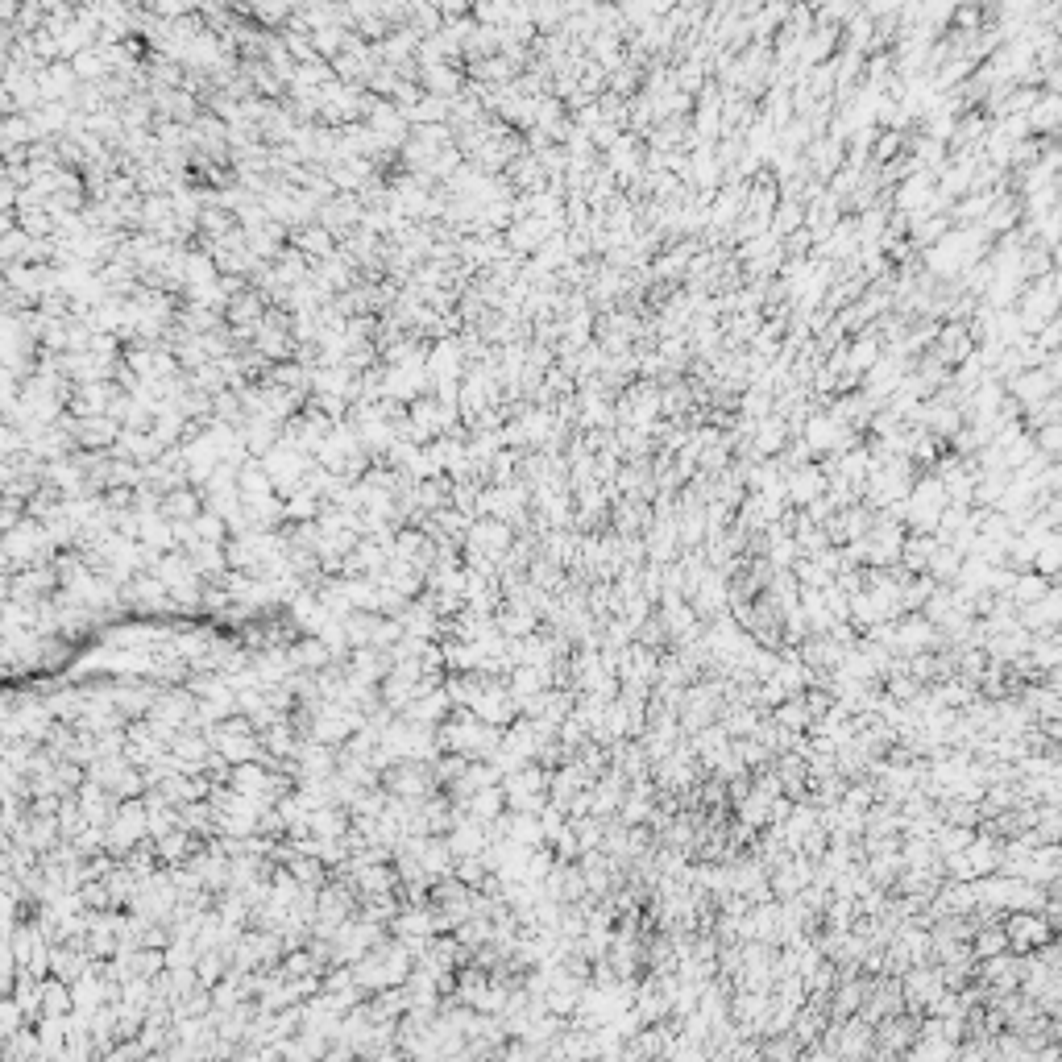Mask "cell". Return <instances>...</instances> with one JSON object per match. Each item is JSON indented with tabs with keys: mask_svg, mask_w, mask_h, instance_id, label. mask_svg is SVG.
Here are the masks:
<instances>
[{
	"mask_svg": "<svg viewBox=\"0 0 1062 1062\" xmlns=\"http://www.w3.org/2000/svg\"><path fill=\"white\" fill-rule=\"evenodd\" d=\"M1009 926H1013L1009 938H1013V946H1021V950H1025V946H1029V950H1033V946H1046V942L1054 938V930L1046 926V921H1042L1038 913H1025V909L1009 921Z\"/></svg>",
	"mask_w": 1062,
	"mask_h": 1062,
	"instance_id": "obj_1",
	"label": "cell"
},
{
	"mask_svg": "<svg viewBox=\"0 0 1062 1062\" xmlns=\"http://www.w3.org/2000/svg\"><path fill=\"white\" fill-rule=\"evenodd\" d=\"M511 9H515V0H478V5H473L478 21H486V25H507Z\"/></svg>",
	"mask_w": 1062,
	"mask_h": 1062,
	"instance_id": "obj_2",
	"label": "cell"
},
{
	"mask_svg": "<svg viewBox=\"0 0 1062 1062\" xmlns=\"http://www.w3.org/2000/svg\"><path fill=\"white\" fill-rule=\"evenodd\" d=\"M316 46H320L324 54H328V50L337 54V50H341V30H337V25H324V30H316Z\"/></svg>",
	"mask_w": 1062,
	"mask_h": 1062,
	"instance_id": "obj_4",
	"label": "cell"
},
{
	"mask_svg": "<svg viewBox=\"0 0 1062 1062\" xmlns=\"http://www.w3.org/2000/svg\"><path fill=\"white\" fill-rule=\"evenodd\" d=\"M287 9H291V0H254V13H258L262 21H278V17H287Z\"/></svg>",
	"mask_w": 1062,
	"mask_h": 1062,
	"instance_id": "obj_3",
	"label": "cell"
}]
</instances>
